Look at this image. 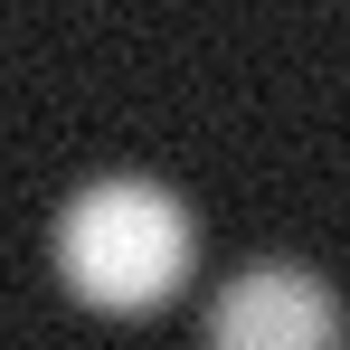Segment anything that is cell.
<instances>
[{
	"label": "cell",
	"mask_w": 350,
	"mask_h": 350,
	"mask_svg": "<svg viewBox=\"0 0 350 350\" xmlns=\"http://www.w3.org/2000/svg\"><path fill=\"white\" fill-rule=\"evenodd\" d=\"M199 218L171 180L152 171H105L57 208V275L105 312H142L189 275Z\"/></svg>",
	"instance_id": "6da1fadb"
},
{
	"label": "cell",
	"mask_w": 350,
	"mask_h": 350,
	"mask_svg": "<svg viewBox=\"0 0 350 350\" xmlns=\"http://www.w3.org/2000/svg\"><path fill=\"white\" fill-rule=\"evenodd\" d=\"M208 350H341V293L312 265H246L208 303Z\"/></svg>",
	"instance_id": "7a4b0ae2"
}]
</instances>
